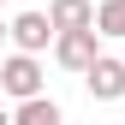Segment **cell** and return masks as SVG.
Masks as SVG:
<instances>
[{"mask_svg": "<svg viewBox=\"0 0 125 125\" xmlns=\"http://www.w3.org/2000/svg\"><path fill=\"white\" fill-rule=\"evenodd\" d=\"M54 36H72V30H95V0H54L48 6Z\"/></svg>", "mask_w": 125, "mask_h": 125, "instance_id": "5", "label": "cell"}, {"mask_svg": "<svg viewBox=\"0 0 125 125\" xmlns=\"http://www.w3.org/2000/svg\"><path fill=\"white\" fill-rule=\"evenodd\" d=\"M95 36L125 42V0H101V6H95Z\"/></svg>", "mask_w": 125, "mask_h": 125, "instance_id": "7", "label": "cell"}, {"mask_svg": "<svg viewBox=\"0 0 125 125\" xmlns=\"http://www.w3.org/2000/svg\"><path fill=\"white\" fill-rule=\"evenodd\" d=\"M6 36H12V24H0V42H6Z\"/></svg>", "mask_w": 125, "mask_h": 125, "instance_id": "8", "label": "cell"}, {"mask_svg": "<svg viewBox=\"0 0 125 125\" xmlns=\"http://www.w3.org/2000/svg\"><path fill=\"white\" fill-rule=\"evenodd\" d=\"M0 125H12V113H6V107H0Z\"/></svg>", "mask_w": 125, "mask_h": 125, "instance_id": "9", "label": "cell"}, {"mask_svg": "<svg viewBox=\"0 0 125 125\" xmlns=\"http://www.w3.org/2000/svg\"><path fill=\"white\" fill-rule=\"evenodd\" d=\"M12 125H66V113H60V101H24V107H12Z\"/></svg>", "mask_w": 125, "mask_h": 125, "instance_id": "6", "label": "cell"}, {"mask_svg": "<svg viewBox=\"0 0 125 125\" xmlns=\"http://www.w3.org/2000/svg\"><path fill=\"white\" fill-rule=\"evenodd\" d=\"M54 60H60L66 72L89 77V66L101 60V36H95V30H72V36H60V42H54Z\"/></svg>", "mask_w": 125, "mask_h": 125, "instance_id": "2", "label": "cell"}, {"mask_svg": "<svg viewBox=\"0 0 125 125\" xmlns=\"http://www.w3.org/2000/svg\"><path fill=\"white\" fill-rule=\"evenodd\" d=\"M83 83H89L95 101H119V95H125V60H119V54H101L95 66H89Z\"/></svg>", "mask_w": 125, "mask_h": 125, "instance_id": "4", "label": "cell"}, {"mask_svg": "<svg viewBox=\"0 0 125 125\" xmlns=\"http://www.w3.org/2000/svg\"><path fill=\"white\" fill-rule=\"evenodd\" d=\"M54 24H48V12H18L12 18V48L18 54H42V48H54Z\"/></svg>", "mask_w": 125, "mask_h": 125, "instance_id": "3", "label": "cell"}, {"mask_svg": "<svg viewBox=\"0 0 125 125\" xmlns=\"http://www.w3.org/2000/svg\"><path fill=\"white\" fill-rule=\"evenodd\" d=\"M42 77H48V72H42V60L36 54H6V60H0V95H12V101H42Z\"/></svg>", "mask_w": 125, "mask_h": 125, "instance_id": "1", "label": "cell"}]
</instances>
